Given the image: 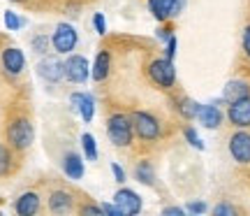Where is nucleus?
Masks as SVG:
<instances>
[{"instance_id": "nucleus-1", "label": "nucleus", "mask_w": 250, "mask_h": 216, "mask_svg": "<svg viewBox=\"0 0 250 216\" xmlns=\"http://www.w3.org/2000/svg\"><path fill=\"white\" fill-rule=\"evenodd\" d=\"M107 135L116 146H130L134 137L132 119L127 114H111L107 119Z\"/></svg>"}, {"instance_id": "nucleus-37", "label": "nucleus", "mask_w": 250, "mask_h": 216, "mask_svg": "<svg viewBox=\"0 0 250 216\" xmlns=\"http://www.w3.org/2000/svg\"><path fill=\"white\" fill-rule=\"evenodd\" d=\"M158 37H160V40H165V42H167V40H169V37H171V28H167V26L158 28Z\"/></svg>"}, {"instance_id": "nucleus-25", "label": "nucleus", "mask_w": 250, "mask_h": 216, "mask_svg": "<svg viewBox=\"0 0 250 216\" xmlns=\"http://www.w3.org/2000/svg\"><path fill=\"white\" fill-rule=\"evenodd\" d=\"M183 135H186V140H188V144H190V146H195V149H199V151H204V142L199 140V135H197L195 128L188 126L186 130H183Z\"/></svg>"}, {"instance_id": "nucleus-20", "label": "nucleus", "mask_w": 250, "mask_h": 216, "mask_svg": "<svg viewBox=\"0 0 250 216\" xmlns=\"http://www.w3.org/2000/svg\"><path fill=\"white\" fill-rule=\"evenodd\" d=\"M148 9H151V14L158 19V21H167V19H171L169 0H148Z\"/></svg>"}, {"instance_id": "nucleus-29", "label": "nucleus", "mask_w": 250, "mask_h": 216, "mask_svg": "<svg viewBox=\"0 0 250 216\" xmlns=\"http://www.w3.org/2000/svg\"><path fill=\"white\" fill-rule=\"evenodd\" d=\"M81 216H102L104 212H102V207H98V205H83V207L79 209Z\"/></svg>"}, {"instance_id": "nucleus-16", "label": "nucleus", "mask_w": 250, "mask_h": 216, "mask_svg": "<svg viewBox=\"0 0 250 216\" xmlns=\"http://www.w3.org/2000/svg\"><path fill=\"white\" fill-rule=\"evenodd\" d=\"M62 172L74 181H79L81 177H83V161H81L79 153L70 151L65 158H62Z\"/></svg>"}, {"instance_id": "nucleus-3", "label": "nucleus", "mask_w": 250, "mask_h": 216, "mask_svg": "<svg viewBox=\"0 0 250 216\" xmlns=\"http://www.w3.org/2000/svg\"><path fill=\"white\" fill-rule=\"evenodd\" d=\"M148 79L158 89H171L176 84V68L169 58H155L148 63Z\"/></svg>"}, {"instance_id": "nucleus-36", "label": "nucleus", "mask_w": 250, "mask_h": 216, "mask_svg": "<svg viewBox=\"0 0 250 216\" xmlns=\"http://www.w3.org/2000/svg\"><path fill=\"white\" fill-rule=\"evenodd\" d=\"M162 214H165V216H183V214H186V209H181V207H165V209H162Z\"/></svg>"}, {"instance_id": "nucleus-28", "label": "nucleus", "mask_w": 250, "mask_h": 216, "mask_svg": "<svg viewBox=\"0 0 250 216\" xmlns=\"http://www.w3.org/2000/svg\"><path fill=\"white\" fill-rule=\"evenodd\" d=\"M93 26H95V30H98V35H104V33H107V21H104V14H102V12H95Z\"/></svg>"}, {"instance_id": "nucleus-21", "label": "nucleus", "mask_w": 250, "mask_h": 216, "mask_svg": "<svg viewBox=\"0 0 250 216\" xmlns=\"http://www.w3.org/2000/svg\"><path fill=\"white\" fill-rule=\"evenodd\" d=\"M176 109L181 112V117L183 119H197V112H199V102H195L192 98H181L179 105H176Z\"/></svg>"}, {"instance_id": "nucleus-12", "label": "nucleus", "mask_w": 250, "mask_h": 216, "mask_svg": "<svg viewBox=\"0 0 250 216\" xmlns=\"http://www.w3.org/2000/svg\"><path fill=\"white\" fill-rule=\"evenodd\" d=\"M70 105L74 112H79V117L83 119L86 123L93 121V117H95V100H93L90 93H72Z\"/></svg>"}, {"instance_id": "nucleus-15", "label": "nucleus", "mask_w": 250, "mask_h": 216, "mask_svg": "<svg viewBox=\"0 0 250 216\" xmlns=\"http://www.w3.org/2000/svg\"><path fill=\"white\" fill-rule=\"evenodd\" d=\"M197 119H199V123L208 130H213L223 123V112L215 107V105H199V112H197Z\"/></svg>"}, {"instance_id": "nucleus-7", "label": "nucleus", "mask_w": 250, "mask_h": 216, "mask_svg": "<svg viewBox=\"0 0 250 216\" xmlns=\"http://www.w3.org/2000/svg\"><path fill=\"white\" fill-rule=\"evenodd\" d=\"M229 153H232V158L239 165H248L250 163V133L246 130H239V133H234L229 137Z\"/></svg>"}, {"instance_id": "nucleus-18", "label": "nucleus", "mask_w": 250, "mask_h": 216, "mask_svg": "<svg viewBox=\"0 0 250 216\" xmlns=\"http://www.w3.org/2000/svg\"><path fill=\"white\" fill-rule=\"evenodd\" d=\"M109 65H111L109 51H100V54L95 56V63L90 65V77L95 81H104L109 74Z\"/></svg>"}, {"instance_id": "nucleus-14", "label": "nucleus", "mask_w": 250, "mask_h": 216, "mask_svg": "<svg viewBox=\"0 0 250 216\" xmlns=\"http://www.w3.org/2000/svg\"><path fill=\"white\" fill-rule=\"evenodd\" d=\"M248 96H250V86H248V81H243V79L227 81L223 89V100L227 105L236 102V100H241V98H248Z\"/></svg>"}, {"instance_id": "nucleus-30", "label": "nucleus", "mask_w": 250, "mask_h": 216, "mask_svg": "<svg viewBox=\"0 0 250 216\" xmlns=\"http://www.w3.org/2000/svg\"><path fill=\"white\" fill-rule=\"evenodd\" d=\"M174 56H176V37L171 35L169 40H167V49H165V58H169V61H174Z\"/></svg>"}, {"instance_id": "nucleus-27", "label": "nucleus", "mask_w": 250, "mask_h": 216, "mask_svg": "<svg viewBox=\"0 0 250 216\" xmlns=\"http://www.w3.org/2000/svg\"><path fill=\"white\" fill-rule=\"evenodd\" d=\"M213 214L215 216H236L239 214V209L229 205V202H220V205H215L213 207Z\"/></svg>"}, {"instance_id": "nucleus-4", "label": "nucleus", "mask_w": 250, "mask_h": 216, "mask_svg": "<svg viewBox=\"0 0 250 216\" xmlns=\"http://www.w3.org/2000/svg\"><path fill=\"white\" fill-rule=\"evenodd\" d=\"M132 119V128H134V135L144 140V142H153L160 137V121L148 114V112H132L130 114Z\"/></svg>"}, {"instance_id": "nucleus-34", "label": "nucleus", "mask_w": 250, "mask_h": 216, "mask_svg": "<svg viewBox=\"0 0 250 216\" xmlns=\"http://www.w3.org/2000/svg\"><path fill=\"white\" fill-rule=\"evenodd\" d=\"M102 212L109 216H123V212L116 207V202H114V205H107V202H104V205H102Z\"/></svg>"}, {"instance_id": "nucleus-2", "label": "nucleus", "mask_w": 250, "mask_h": 216, "mask_svg": "<svg viewBox=\"0 0 250 216\" xmlns=\"http://www.w3.org/2000/svg\"><path fill=\"white\" fill-rule=\"evenodd\" d=\"M33 140H35V128H33V123H30V119L19 117L9 123V128H7L9 146H14V149H19V151H23V149H28V146L33 144Z\"/></svg>"}, {"instance_id": "nucleus-38", "label": "nucleus", "mask_w": 250, "mask_h": 216, "mask_svg": "<svg viewBox=\"0 0 250 216\" xmlns=\"http://www.w3.org/2000/svg\"><path fill=\"white\" fill-rule=\"evenodd\" d=\"M9 2H23V0H9Z\"/></svg>"}, {"instance_id": "nucleus-31", "label": "nucleus", "mask_w": 250, "mask_h": 216, "mask_svg": "<svg viewBox=\"0 0 250 216\" xmlns=\"http://www.w3.org/2000/svg\"><path fill=\"white\" fill-rule=\"evenodd\" d=\"M183 7H186V0H169V12H171V17H179L181 12H183Z\"/></svg>"}, {"instance_id": "nucleus-23", "label": "nucleus", "mask_w": 250, "mask_h": 216, "mask_svg": "<svg viewBox=\"0 0 250 216\" xmlns=\"http://www.w3.org/2000/svg\"><path fill=\"white\" fill-rule=\"evenodd\" d=\"M30 47H33V51L40 56H44L46 51H49V47H51V37L46 35H35L33 40H30Z\"/></svg>"}, {"instance_id": "nucleus-11", "label": "nucleus", "mask_w": 250, "mask_h": 216, "mask_svg": "<svg viewBox=\"0 0 250 216\" xmlns=\"http://www.w3.org/2000/svg\"><path fill=\"white\" fill-rule=\"evenodd\" d=\"M0 63H2V68H5L7 74L17 77V74H21L23 68H26V56H23V51L17 49V47H7V49L2 51V56H0Z\"/></svg>"}, {"instance_id": "nucleus-5", "label": "nucleus", "mask_w": 250, "mask_h": 216, "mask_svg": "<svg viewBox=\"0 0 250 216\" xmlns=\"http://www.w3.org/2000/svg\"><path fill=\"white\" fill-rule=\"evenodd\" d=\"M79 42V35H77V30L72 24H58L54 30V37H51V45L58 54H70L72 49L77 47Z\"/></svg>"}, {"instance_id": "nucleus-19", "label": "nucleus", "mask_w": 250, "mask_h": 216, "mask_svg": "<svg viewBox=\"0 0 250 216\" xmlns=\"http://www.w3.org/2000/svg\"><path fill=\"white\" fill-rule=\"evenodd\" d=\"M134 177H137V181H142V184H146V186H153V184H155V170H153V165L148 161L137 163Z\"/></svg>"}, {"instance_id": "nucleus-35", "label": "nucleus", "mask_w": 250, "mask_h": 216, "mask_svg": "<svg viewBox=\"0 0 250 216\" xmlns=\"http://www.w3.org/2000/svg\"><path fill=\"white\" fill-rule=\"evenodd\" d=\"M243 54L250 58V26H246L243 30Z\"/></svg>"}, {"instance_id": "nucleus-13", "label": "nucleus", "mask_w": 250, "mask_h": 216, "mask_svg": "<svg viewBox=\"0 0 250 216\" xmlns=\"http://www.w3.org/2000/svg\"><path fill=\"white\" fill-rule=\"evenodd\" d=\"M14 212L19 216H33L40 212V195H37L35 191H26V193H21L14 202Z\"/></svg>"}, {"instance_id": "nucleus-6", "label": "nucleus", "mask_w": 250, "mask_h": 216, "mask_svg": "<svg viewBox=\"0 0 250 216\" xmlns=\"http://www.w3.org/2000/svg\"><path fill=\"white\" fill-rule=\"evenodd\" d=\"M90 74L88 61L79 54H70V58L65 61V79L72 84H83Z\"/></svg>"}, {"instance_id": "nucleus-24", "label": "nucleus", "mask_w": 250, "mask_h": 216, "mask_svg": "<svg viewBox=\"0 0 250 216\" xmlns=\"http://www.w3.org/2000/svg\"><path fill=\"white\" fill-rule=\"evenodd\" d=\"M9 172H12V151L0 144V177H5Z\"/></svg>"}, {"instance_id": "nucleus-8", "label": "nucleus", "mask_w": 250, "mask_h": 216, "mask_svg": "<svg viewBox=\"0 0 250 216\" xmlns=\"http://www.w3.org/2000/svg\"><path fill=\"white\" fill-rule=\"evenodd\" d=\"M37 74L44 81H49V84H58V81L65 77V63H62L61 58L44 56V58L37 63Z\"/></svg>"}, {"instance_id": "nucleus-26", "label": "nucleus", "mask_w": 250, "mask_h": 216, "mask_svg": "<svg viewBox=\"0 0 250 216\" xmlns=\"http://www.w3.org/2000/svg\"><path fill=\"white\" fill-rule=\"evenodd\" d=\"M23 24H26V21L19 17L17 12H5V26H7V30H19Z\"/></svg>"}, {"instance_id": "nucleus-9", "label": "nucleus", "mask_w": 250, "mask_h": 216, "mask_svg": "<svg viewBox=\"0 0 250 216\" xmlns=\"http://www.w3.org/2000/svg\"><path fill=\"white\" fill-rule=\"evenodd\" d=\"M114 202H116V207L123 212V216H134L142 212V198L134 193L132 189H118L116 195H114Z\"/></svg>"}, {"instance_id": "nucleus-17", "label": "nucleus", "mask_w": 250, "mask_h": 216, "mask_svg": "<svg viewBox=\"0 0 250 216\" xmlns=\"http://www.w3.org/2000/svg\"><path fill=\"white\" fill-rule=\"evenodd\" d=\"M49 209L54 214H67V212H72V195L65 193V191H54L49 195Z\"/></svg>"}, {"instance_id": "nucleus-33", "label": "nucleus", "mask_w": 250, "mask_h": 216, "mask_svg": "<svg viewBox=\"0 0 250 216\" xmlns=\"http://www.w3.org/2000/svg\"><path fill=\"white\" fill-rule=\"evenodd\" d=\"M188 212L190 214H204L206 212V202H188Z\"/></svg>"}, {"instance_id": "nucleus-22", "label": "nucleus", "mask_w": 250, "mask_h": 216, "mask_svg": "<svg viewBox=\"0 0 250 216\" xmlns=\"http://www.w3.org/2000/svg\"><path fill=\"white\" fill-rule=\"evenodd\" d=\"M81 146H83V153H86L88 161H98V144H95V137L90 133L81 135Z\"/></svg>"}, {"instance_id": "nucleus-32", "label": "nucleus", "mask_w": 250, "mask_h": 216, "mask_svg": "<svg viewBox=\"0 0 250 216\" xmlns=\"http://www.w3.org/2000/svg\"><path fill=\"white\" fill-rule=\"evenodd\" d=\"M111 172H114V179H116L118 184H125V170L118 163H111Z\"/></svg>"}, {"instance_id": "nucleus-10", "label": "nucleus", "mask_w": 250, "mask_h": 216, "mask_svg": "<svg viewBox=\"0 0 250 216\" xmlns=\"http://www.w3.org/2000/svg\"><path fill=\"white\" fill-rule=\"evenodd\" d=\"M227 119H229V123L236 128H250V96L248 98L236 100V102H229Z\"/></svg>"}]
</instances>
